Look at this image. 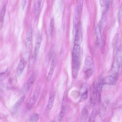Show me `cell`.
I'll return each mask as SVG.
<instances>
[{
  "label": "cell",
  "mask_w": 122,
  "mask_h": 122,
  "mask_svg": "<svg viewBox=\"0 0 122 122\" xmlns=\"http://www.w3.org/2000/svg\"><path fill=\"white\" fill-rule=\"evenodd\" d=\"M7 71H6L4 72H2L0 74V80L4 79L5 77L7 76Z\"/></svg>",
  "instance_id": "31"
},
{
  "label": "cell",
  "mask_w": 122,
  "mask_h": 122,
  "mask_svg": "<svg viewBox=\"0 0 122 122\" xmlns=\"http://www.w3.org/2000/svg\"><path fill=\"white\" fill-rule=\"evenodd\" d=\"M118 34H117L113 40L112 45L115 48L118 47Z\"/></svg>",
  "instance_id": "24"
},
{
  "label": "cell",
  "mask_w": 122,
  "mask_h": 122,
  "mask_svg": "<svg viewBox=\"0 0 122 122\" xmlns=\"http://www.w3.org/2000/svg\"><path fill=\"white\" fill-rule=\"evenodd\" d=\"M54 25V19L53 18L51 19L50 23V30L51 34H52L53 32Z\"/></svg>",
  "instance_id": "30"
},
{
  "label": "cell",
  "mask_w": 122,
  "mask_h": 122,
  "mask_svg": "<svg viewBox=\"0 0 122 122\" xmlns=\"http://www.w3.org/2000/svg\"><path fill=\"white\" fill-rule=\"evenodd\" d=\"M99 2L101 6L105 7L110 2L109 0H100Z\"/></svg>",
  "instance_id": "29"
},
{
  "label": "cell",
  "mask_w": 122,
  "mask_h": 122,
  "mask_svg": "<svg viewBox=\"0 0 122 122\" xmlns=\"http://www.w3.org/2000/svg\"><path fill=\"white\" fill-rule=\"evenodd\" d=\"M32 35V26L31 25H30L28 28L26 37V44L28 48H30L31 46Z\"/></svg>",
  "instance_id": "12"
},
{
  "label": "cell",
  "mask_w": 122,
  "mask_h": 122,
  "mask_svg": "<svg viewBox=\"0 0 122 122\" xmlns=\"http://www.w3.org/2000/svg\"><path fill=\"white\" fill-rule=\"evenodd\" d=\"M85 73L86 77L90 78L92 76L94 70V64L92 58L89 56H87L85 61Z\"/></svg>",
  "instance_id": "1"
},
{
  "label": "cell",
  "mask_w": 122,
  "mask_h": 122,
  "mask_svg": "<svg viewBox=\"0 0 122 122\" xmlns=\"http://www.w3.org/2000/svg\"><path fill=\"white\" fill-rule=\"evenodd\" d=\"M90 102L92 105H94L97 101V88L94 84L90 86Z\"/></svg>",
  "instance_id": "6"
},
{
  "label": "cell",
  "mask_w": 122,
  "mask_h": 122,
  "mask_svg": "<svg viewBox=\"0 0 122 122\" xmlns=\"http://www.w3.org/2000/svg\"><path fill=\"white\" fill-rule=\"evenodd\" d=\"M36 59L34 55L30 58L28 66V71H31L32 70L35 64Z\"/></svg>",
  "instance_id": "20"
},
{
  "label": "cell",
  "mask_w": 122,
  "mask_h": 122,
  "mask_svg": "<svg viewBox=\"0 0 122 122\" xmlns=\"http://www.w3.org/2000/svg\"><path fill=\"white\" fill-rule=\"evenodd\" d=\"M25 97V95L21 97L12 107L10 111L11 114L12 115L14 116L16 114L20 107L23 102Z\"/></svg>",
  "instance_id": "7"
},
{
  "label": "cell",
  "mask_w": 122,
  "mask_h": 122,
  "mask_svg": "<svg viewBox=\"0 0 122 122\" xmlns=\"http://www.w3.org/2000/svg\"><path fill=\"white\" fill-rule=\"evenodd\" d=\"M39 93V90L36 89L26 105V107L27 109H30L34 106L38 98Z\"/></svg>",
  "instance_id": "4"
},
{
  "label": "cell",
  "mask_w": 122,
  "mask_h": 122,
  "mask_svg": "<svg viewBox=\"0 0 122 122\" xmlns=\"http://www.w3.org/2000/svg\"><path fill=\"white\" fill-rule=\"evenodd\" d=\"M110 4H108L105 6L103 11L101 18L98 25L101 29L103 27L106 20Z\"/></svg>",
  "instance_id": "9"
},
{
  "label": "cell",
  "mask_w": 122,
  "mask_h": 122,
  "mask_svg": "<svg viewBox=\"0 0 122 122\" xmlns=\"http://www.w3.org/2000/svg\"><path fill=\"white\" fill-rule=\"evenodd\" d=\"M39 118V116L36 113L32 114L27 120L26 122H37Z\"/></svg>",
  "instance_id": "19"
},
{
  "label": "cell",
  "mask_w": 122,
  "mask_h": 122,
  "mask_svg": "<svg viewBox=\"0 0 122 122\" xmlns=\"http://www.w3.org/2000/svg\"><path fill=\"white\" fill-rule=\"evenodd\" d=\"M101 29L98 25L97 26L95 29L96 42L98 45L100 43L101 40Z\"/></svg>",
  "instance_id": "17"
},
{
  "label": "cell",
  "mask_w": 122,
  "mask_h": 122,
  "mask_svg": "<svg viewBox=\"0 0 122 122\" xmlns=\"http://www.w3.org/2000/svg\"><path fill=\"white\" fill-rule=\"evenodd\" d=\"M78 12L76 11L74 13L73 17V25L75 27L79 23L78 22Z\"/></svg>",
  "instance_id": "22"
},
{
  "label": "cell",
  "mask_w": 122,
  "mask_h": 122,
  "mask_svg": "<svg viewBox=\"0 0 122 122\" xmlns=\"http://www.w3.org/2000/svg\"><path fill=\"white\" fill-rule=\"evenodd\" d=\"M87 112V106L85 105L83 107L82 112V118L83 119L85 117Z\"/></svg>",
  "instance_id": "27"
},
{
  "label": "cell",
  "mask_w": 122,
  "mask_h": 122,
  "mask_svg": "<svg viewBox=\"0 0 122 122\" xmlns=\"http://www.w3.org/2000/svg\"><path fill=\"white\" fill-rule=\"evenodd\" d=\"M83 1L82 0H78L77 2V10L79 13L81 12L83 7Z\"/></svg>",
  "instance_id": "25"
},
{
  "label": "cell",
  "mask_w": 122,
  "mask_h": 122,
  "mask_svg": "<svg viewBox=\"0 0 122 122\" xmlns=\"http://www.w3.org/2000/svg\"><path fill=\"white\" fill-rule=\"evenodd\" d=\"M118 79V77L111 75L103 78V80L104 84L114 85L116 83Z\"/></svg>",
  "instance_id": "8"
},
{
  "label": "cell",
  "mask_w": 122,
  "mask_h": 122,
  "mask_svg": "<svg viewBox=\"0 0 122 122\" xmlns=\"http://www.w3.org/2000/svg\"><path fill=\"white\" fill-rule=\"evenodd\" d=\"M55 66V63L54 60L52 61L50 68L46 78V81L48 82L51 81L53 74Z\"/></svg>",
  "instance_id": "16"
},
{
  "label": "cell",
  "mask_w": 122,
  "mask_h": 122,
  "mask_svg": "<svg viewBox=\"0 0 122 122\" xmlns=\"http://www.w3.org/2000/svg\"><path fill=\"white\" fill-rule=\"evenodd\" d=\"M55 97V93L53 92L50 95L47 105L45 108V113L46 114H48L51 109L53 105Z\"/></svg>",
  "instance_id": "10"
},
{
  "label": "cell",
  "mask_w": 122,
  "mask_h": 122,
  "mask_svg": "<svg viewBox=\"0 0 122 122\" xmlns=\"http://www.w3.org/2000/svg\"><path fill=\"white\" fill-rule=\"evenodd\" d=\"M36 77V75L35 72H33L29 77L25 85V87L27 91L29 90L34 84Z\"/></svg>",
  "instance_id": "11"
},
{
  "label": "cell",
  "mask_w": 122,
  "mask_h": 122,
  "mask_svg": "<svg viewBox=\"0 0 122 122\" xmlns=\"http://www.w3.org/2000/svg\"><path fill=\"white\" fill-rule=\"evenodd\" d=\"M42 39L41 35L40 34L37 36L36 40L33 55L36 58H37L39 51Z\"/></svg>",
  "instance_id": "14"
},
{
  "label": "cell",
  "mask_w": 122,
  "mask_h": 122,
  "mask_svg": "<svg viewBox=\"0 0 122 122\" xmlns=\"http://www.w3.org/2000/svg\"><path fill=\"white\" fill-rule=\"evenodd\" d=\"M25 57H23L20 59L17 66L16 74L18 76H19L22 74L26 64L28 56L26 57L25 54Z\"/></svg>",
  "instance_id": "3"
},
{
  "label": "cell",
  "mask_w": 122,
  "mask_h": 122,
  "mask_svg": "<svg viewBox=\"0 0 122 122\" xmlns=\"http://www.w3.org/2000/svg\"></svg>",
  "instance_id": "34"
},
{
  "label": "cell",
  "mask_w": 122,
  "mask_h": 122,
  "mask_svg": "<svg viewBox=\"0 0 122 122\" xmlns=\"http://www.w3.org/2000/svg\"><path fill=\"white\" fill-rule=\"evenodd\" d=\"M104 85L103 81V78H100L99 79L97 87V101L98 102H99L101 100L102 92Z\"/></svg>",
  "instance_id": "13"
},
{
  "label": "cell",
  "mask_w": 122,
  "mask_h": 122,
  "mask_svg": "<svg viewBox=\"0 0 122 122\" xmlns=\"http://www.w3.org/2000/svg\"><path fill=\"white\" fill-rule=\"evenodd\" d=\"M41 0H36L34 5V12L36 17L37 18L39 14L40 10Z\"/></svg>",
  "instance_id": "18"
},
{
  "label": "cell",
  "mask_w": 122,
  "mask_h": 122,
  "mask_svg": "<svg viewBox=\"0 0 122 122\" xmlns=\"http://www.w3.org/2000/svg\"><path fill=\"white\" fill-rule=\"evenodd\" d=\"M6 6L5 4L4 5L1 10L0 16V24L3 23V22L4 16L5 12Z\"/></svg>",
  "instance_id": "23"
},
{
  "label": "cell",
  "mask_w": 122,
  "mask_h": 122,
  "mask_svg": "<svg viewBox=\"0 0 122 122\" xmlns=\"http://www.w3.org/2000/svg\"><path fill=\"white\" fill-rule=\"evenodd\" d=\"M50 122H55V121L53 120H52Z\"/></svg>",
  "instance_id": "33"
},
{
  "label": "cell",
  "mask_w": 122,
  "mask_h": 122,
  "mask_svg": "<svg viewBox=\"0 0 122 122\" xmlns=\"http://www.w3.org/2000/svg\"><path fill=\"white\" fill-rule=\"evenodd\" d=\"M88 92H86L81 93L80 100V102H83L86 99L88 96Z\"/></svg>",
  "instance_id": "26"
},
{
  "label": "cell",
  "mask_w": 122,
  "mask_h": 122,
  "mask_svg": "<svg viewBox=\"0 0 122 122\" xmlns=\"http://www.w3.org/2000/svg\"><path fill=\"white\" fill-rule=\"evenodd\" d=\"M120 60L118 57H116L111 71V75L118 77V74L120 67Z\"/></svg>",
  "instance_id": "5"
},
{
  "label": "cell",
  "mask_w": 122,
  "mask_h": 122,
  "mask_svg": "<svg viewBox=\"0 0 122 122\" xmlns=\"http://www.w3.org/2000/svg\"><path fill=\"white\" fill-rule=\"evenodd\" d=\"M26 3V0H23L22 1V8L23 9L25 6Z\"/></svg>",
  "instance_id": "32"
},
{
  "label": "cell",
  "mask_w": 122,
  "mask_h": 122,
  "mask_svg": "<svg viewBox=\"0 0 122 122\" xmlns=\"http://www.w3.org/2000/svg\"><path fill=\"white\" fill-rule=\"evenodd\" d=\"M66 99L64 98L62 100L61 111L58 118L59 121H61L64 117L66 111Z\"/></svg>",
  "instance_id": "15"
},
{
  "label": "cell",
  "mask_w": 122,
  "mask_h": 122,
  "mask_svg": "<svg viewBox=\"0 0 122 122\" xmlns=\"http://www.w3.org/2000/svg\"><path fill=\"white\" fill-rule=\"evenodd\" d=\"M118 17L119 21L122 18V1L119 7L118 13Z\"/></svg>",
  "instance_id": "28"
},
{
  "label": "cell",
  "mask_w": 122,
  "mask_h": 122,
  "mask_svg": "<svg viewBox=\"0 0 122 122\" xmlns=\"http://www.w3.org/2000/svg\"><path fill=\"white\" fill-rule=\"evenodd\" d=\"M97 114L98 112L96 109H94L91 113L88 122H94Z\"/></svg>",
  "instance_id": "21"
},
{
  "label": "cell",
  "mask_w": 122,
  "mask_h": 122,
  "mask_svg": "<svg viewBox=\"0 0 122 122\" xmlns=\"http://www.w3.org/2000/svg\"><path fill=\"white\" fill-rule=\"evenodd\" d=\"M75 35L74 40L75 45L80 46L82 38V33L81 26L79 24L75 27Z\"/></svg>",
  "instance_id": "2"
}]
</instances>
